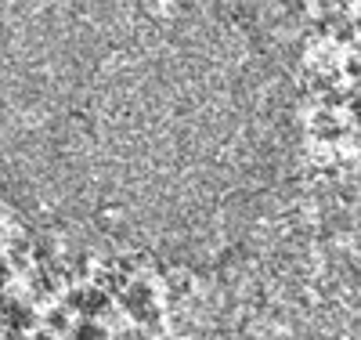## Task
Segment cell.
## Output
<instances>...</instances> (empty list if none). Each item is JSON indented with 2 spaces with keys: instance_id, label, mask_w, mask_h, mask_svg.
<instances>
[{
  "instance_id": "6da1fadb",
  "label": "cell",
  "mask_w": 361,
  "mask_h": 340,
  "mask_svg": "<svg viewBox=\"0 0 361 340\" xmlns=\"http://www.w3.org/2000/svg\"><path fill=\"white\" fill-rule=\"evenodd\" d=\"M105 304H109V293H105V286H80V290H73L69 293V307L76 315H87V319H94V315H102L105 312Z\"/></svg>"
},
{
  "instance_id": "277c9868",
  "label": "cell",
  "mask_w": 361,
  "mask_h": 340,
  "mask_svg": "<svg viewBox=\"0 0 361 340\" xmlns=\"http://www.w3.org/2000/svg\"><path fill=\"white\" fill-rule=\"evenodd\" d=\"M98 286L123 293V290H127V268H105V271H102V279H98Z\"/></svg>"
},
{
  "instance_id": "7a4b0ae2",
  "label": "cell",
  "mask_w": 361,
  "mask_h": 340,
  "mask_svg": "<svg viewBox=\"0 0 361 340\" xmlns=\"http://www.w3.org/2000/svg\"><path fill=\"white\" fill-rule=\"evenodd\" d=\"M123 304H127V312L134 319H152V312H156V297H152V290H148L145 283L127 286L123 290Z\"/></svg>"
},
{
  "instance_id": "5b68a950",
  "label": "cell",
  "mask_w": 361,
  "mask_h": 340,
  "mask_svg": "<svg viewBox=\"0 0 361 340\" xmlns=\"http://www.w3.org/2000/svg\"><path fill=\"white\" fill-rule=\"evenodd\" d=\"M76 336H105V329H102L98 322H90V319H87V322L76 326Z\"/></svg>"
},
{
  "instance_id": "8992f818",
  "label": "cell",
  "mask_w": 361,
  "mask_h": 340,
  "mask_svg": "<svg viewBox=\"0 0 361 340\" xmlns=\"http://www.w3.org/2000/svg\"><path fill=\"white\" fill-rule=\"evenodd\" d=\"M350 112H354V116H357V119H361V95H357V98H354V102H350Z\"/></svg>"
},
{
  "instance_id": "3957f363",
  "label": "cell",
  "mask_w": 361,
  "mask_h": 340,
  "mask_svg": "<svg viewBox=\"0 0 361 340\" xmlns=\"http://www.w3.org/2000/svg\"><path fill=\"white\" fill-rule=\"evenodd\" d=\"M29 322H33V312H29V307H22L18 300L4 304V333L8 336H18L22 329H29Z\"/></svg>"
}]
</instances>
